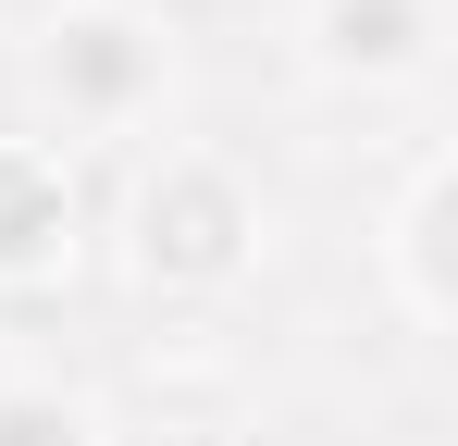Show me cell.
Masks as SVG:
<instances>
[{
  "label": "cell",
  "instance_id": "3",
  "mask_svg": "<svg viewBox=\"0 0 458 446\" xmlns=\"http://www.w3.org/2000/svg\"><path fill=\"white\" fill-rule=\"evenodd\" d=\"M0 446H75V422H50V409H13V422H0Z\"/></svg>",
  "mask_w": 458,
  "mask_h": 446
},
{
  "label": "cell",
  "instance_id": "2",
  "mask_svg": "<svg viewBox=\"0 0 458 446\" xmlns=\"http://www.w3.org/2000/svg\"><path fill=\"white\" fill-rule=\"evenodd\" d=\"M50 223H63V199H50V174L0 161V261H38V248H50Z\"/></svg>",
  "mask_w": 458,
  "mask_h": 446
},
{
  "label": "cell",
  "instance_id": "1",
  "mask_svg": "<svg viewBox=\"0 0 458 446\" xmlns=\"http://www.w3.org/2000/svg\"><path fill=\"white\" fill-rule=\"evenodd\" d=\"M224 236H235L224 186H174V199H149V261H186V273H211V261H224Z\"/></svg>",
  "mask_w": 458,
  "mask_h": 446
}]
</instances>
